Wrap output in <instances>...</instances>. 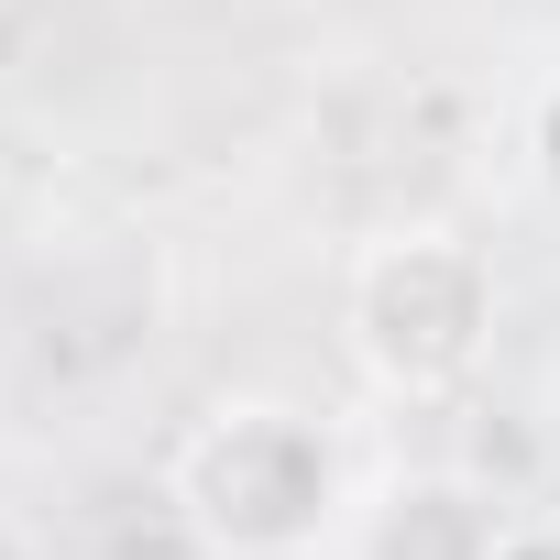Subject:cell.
<instances>
[{
  "instance_id": "obj_4",
  "label": "cell",
  "mask_w": 560,
  "mask_h": 560,
  "mask_svg": "<svg viewBox=\"0 0 560 560\" xmlns=\"http://www.w3.org/2000/svg\"><path fill=\"white\" fill-rule=\"evenodd\" d=\"M527 165H538V198L560 209V89L538 100V121H527Z\"/></svg>"
},
{
  "instance_id": "obj_1",
  "label": "cell",
  "mask_w": 560,
  "mask_h": 560,
  "mask_svg": "<svg viewBox=\"0 0 560 560\" xmlns=\"http://www.w3.org/2000/svg\"><path fill=\"white\" fill-rule=\"evenodd\" d=\"M165 494L187 516V538L209 560H319L352 538V505H363V472H352V440L298 407V396H220L176 462H165Z\"/></svg>"
},
{
  "instance_id": "obj_2",
  "label": "cell",
  "mask_w": 560,
  "mask_h": 560,
  "mask_svg": "<svg viewBox=\"0 0 560 560\" xmlns=\"http://www.w3.org/2000/svg\"><path fill=\"white\" fill-rule=\"evenodd\" d=\"M494 319H505L494 253L451 220H396L341 275V352L396 407H451L494 363Z\"/></svg>"
},
{
  "instance_id": "obj_3",
  "label": "cell",
  "mask_w": 560,
  "mask_h": 560,
  "mask_svg": "<svg viewBox=\"0 0 560 560\" xmlns=\"http://www.w3.org/2000/svg\"><path fill=\"white\" fill-rule=\"evenodd\" d=\"M341 549L352 560H505V494L472 483L462 462H407L363 483Z\"/></svg>"
}]
</instances>
